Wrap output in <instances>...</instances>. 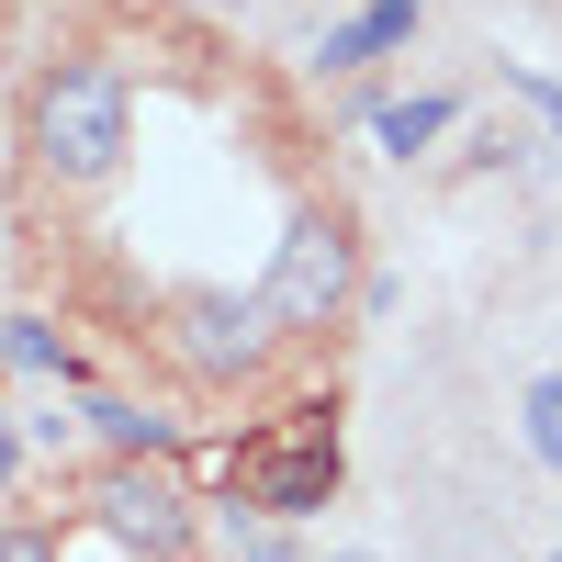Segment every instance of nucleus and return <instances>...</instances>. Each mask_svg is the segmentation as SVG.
<instances>
[{
  "instance_id": "5",
  "label": "nucleus",
  "mask_w": 562,
  "mask_h": 562,
  "mask_svg": "<svg viewBox=\"0 0 562 562\" xmlns=\"http://www.w3.org/2000/svg\"><path fill=\"white\" fill-rule=\"evenodd\" d=\"M259 338H270V326H259V304H237V293H192L180 326H169V349L192 360V371H214V383H225V371H248Z\"/></svg>"
},
{
  "instance_id": "4",
  "label": "nucleus",
  "mask_w": 562,
  "mask_h": 562,
  "mask_svg": "<svg viewBox=\"0 0 562 562\" xmlns=\"http://www.w3.org/2000/svg\"><path fill=\"white\" fill-rule=\"evenodd\" d=\"M102 529L135 540V551H158V562H180L192 551V495H180L169 473H147V461H124V473L102 484Z\"/></svg>"
},
{
  "instance_id": "1",
  "label": "nucleus",
  "mask_w": 562,
  "mask_h": 562,
  "mask_svg": "<svg viewBox=\"0 0 562 562\" xmlns=\"http://www.w3.org/2000/svg\"><path fill=\"white\" fill-rule=\"evenodd\" d=\"M135 147V90L102 57H57L34 79V169L45 180H113Z\"/></svg>"
},
{
  "instance_id": "2",
  "label": "nucleus",
  "mask_w": 562,
  "mask_h": 562,
  "mask_svg": "<svg viewBox=\"0 0 562 562\" xmlns=\"http://www.w3.org/2000/svg\"><path fill=\"white\" fill-rule=\"evenodd\" d=\"M349 281H360V237H349V214H293L248 304H259L270 338H304V326H326V315L349 304Z\"/></svg>"
},
{
  "instance_id": "8",
  "label": "nucleus",
  "mask_w": 562,
  "mask_h": 562,
  "mask_svg": "<svg viewBox=\"0 0 562 562\" xmlns=\"http://www.w3.org/2000/svg\"><path fill=\"white\" fill-rule=\"evenodd\" d=\"M450 124H461V102H450V90H416V102H371V135H383L394 158H428Z\"/></svg>"
},
{
  "instance_id": "12",
  "label": "nucleus",
  "mask_w": 562,
  "mask_h": 562,
  "mask_svg": "<svg viewBox=\"0 0 562 562\" xmlns=\"http://www.w3.org/2000/svg\"><path fill=\"white\" fill-rule=\"evenodd\" d=\"M0 562H57V540H45V529H12V540H0Z\"/></svg>"
},
{
  "instance_id": "13",
  "label": "nucleus",
  "mask_w": 562,
  "mask_h": 562,
  "mask_svg": "<svg viewBox=\"0 0 562 562\" xmlns=\"http://www.w3.org/2000/svg\"><path fill=\"white\" fill-rule=\"evenodd\" d=\"M248 562H293V551H281V540H270V529H248Z\"/></svg>"
},
{
  "instance_id": "7",
  "label": "nucleus",
  "mask_w": 562,
  "mask_h": 562,
  "mask_svg": "<svg viewBox=\"0 0 562 562\" xmlns=\"http://www.w3.org/2000/svg\"><path fill=\"white\" fill-rule=\"evenodd\" d=\"M79 416H90V439H102V450H124V461H158V450L180 439L169 416H158V405H135V394H90Z\"/></svg>"
},
{
  "instance_id": "14",
  "label": "nucleus",
  "mask_w": 562,
  "mask_h": 562,
  "mask_svg": "<svg viewBox=\"0 0 562 562\" xmlns=\"http://www.w3.org/2000/svg\"><path fill=\"white\" fill-rule=\"evenodd\" d=\"M12 473H23V439H12V428H0V484H12Z\"/></svg>"
},
{
  "instance_id": "15",
  "label": "nucleus",
  "mask_w": 562,
  "mask_h": 562,
  "mask_svg": "<svg viewBox=\"0 0 562 562\" xmlns=\"http://www.w3.org/2000/svg\"><path fill=\"white\" fill-rule=\"evenodd\" d=\"M203 12H248V0H203Z\"/></svg>"
},
{
  "instance_id": "3",
  "label": "nucleus",
  "mask_w": 562,
  "mask_h": 562,
  "mask_svg": "<svg viewBox=\"0 0 562 562\" xmlns=\"http://www.w3.org/2000/svg\"><path fill=\"white\" fill-rule=\"evenodd\" d=\"M225 484H237V506H259V518H315V506L338 495V428L281 416V428H259L225 461Z\"/></svg>"
},
{
  "instance_id": "16",
  "label": "nucleus",
  "mask_w": 562,
  "mask_h": 562,
  "mask_svg": "<svg viewBox=\"0 0 562 562\" xmlns=\"http://www.w3.org/2000/svg\"><path fill=\"white\" fill-rule=\"evenodd\" d=\"M551 562H562V551H551Z\"/></svg>"
},
{
  "instance_id": "10",
  "label": "nucleus",
  "mask_w": 562,
  "mask_h": 562,
  "mask_svg": "<svg viewBox=\"0 0 562 562\" xmlns=\"http://www.w3.org/2000/svg\"><path fill=\"white\" fill-rule=\"evenodd\" d=\"M518 439H529L540 473H562V371H540V383L518 394Z\"/></svg>"
},
{
  "instance_id": "11",
  "label": "nucleus",
  "mask_w": 562,
  "mask_h": 562,
  "mask_svg": "<svg viewBox=\"0 0 562 562\" xmlns=\"http://www.w3.org/2000/svg\"><path fill=\"white\" fill-rule=\"evenodd\" d=\"M506 79H518V102H529V113L562 135V79H540V68H506Z\"/></svg>"
},
{
  "instance_id": "9",
  "label": "nucleus",
  "mask_w": 562,
  "mask_h": 562,
  "mask_svg": "<svg viewBox=\"0 0 562 562\" xmlns=\"http://www.w3.org/2000/svg\"><path fill=\"white\" fill-rule=\"evenodd\" d=\"M0 360H12V371H57V383H79V349H68L45 315H0Z\"/></svg>"
},
{
  "instance_id": "6",
  "label": "nucleus",
  "mask_w": 562,
  "mask_h": 562,
  "mask_svg": "<svg viewBox=\"0 0 562 562\" xmlns=\"http://www.w3.org/2000/svg\"><path fill=\"white\" fill-rule=\"evenodd\" d=\"M416 12H428V0H360L349 23H326L315 68H371V57H394V45L416 34Z\"/></svg>"
}]
</instances>
